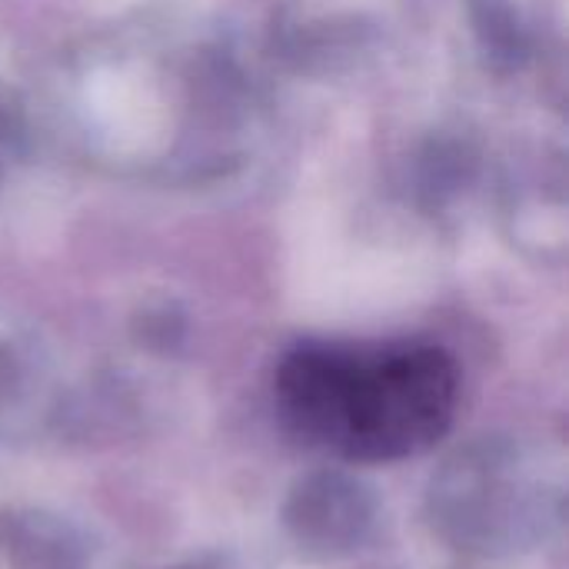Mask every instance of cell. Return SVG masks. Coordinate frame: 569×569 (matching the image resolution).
Masks as SVG:
<instances>
[{"mask_svg": "<svg viewBox=\"0 0 569 569\" xmlns=\"http://www.w3.org/2000/svg\"><path fill=\"white\" fill-rule=\"evenodd\" d=\"M287 427L347 463L427 453L457 417L460 370L433 343H300L277 370Z\"/></svg>", "mask_w": 569, "mask_h": 569, "instance_id": "6da1fadb", "label": "cell"}, {"mask_svg": "<svg viewBox=\"0 0 569 569\" xmlns=\"http://www.w3.org/2000/svg\"><path fill=\"white\" fill-rule=\"evenodd\" d=\"M563 460L540 443L483 437L453 453L430 487L437 530L460 550L523 553L563 527Z\"/></svg>", "mask_w": 569, "mask_h": 569, "instance_id": "7a4b0ae2", "label": "cell"}, {"mask_svg": "<svg viewBox=\"0 0 569 569\" xmlns=\"http://www.w3.org/2000/svg\"><path fill=\"white\" fill-rule=\"evenodd\" d=\"M290 537L317 557H350L370 543L377 530L373 493L343 473H313L297 483L287 500Z\"/></svg>", "mask_w": 569, "mask_h": 569, "instance_id": "3957f363", "label": "cell"}]
</instances>
